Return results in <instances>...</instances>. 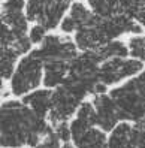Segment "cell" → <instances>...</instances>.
<instances>
[{"instance_id": "cell-1", "label": "cell", "mask_w": 145, "mask_h": 148, "mask_svg": "<svg viewBox=\"0 0 145 148\" xmlns=\"http://www.w3.org/2000/svg\"><path fill=\"white\" fill-rule=\"evenodd\" d=\"M53 126L18 97L0 102V148H35Z\"/></svg>"}, {"instance_id": "cell-2", "label": "cell", "mask_w": 145, "mask_h": 148, "mask_svg": "<svg viewBox=\"0 0 145 148\" xmlns=\"http://www.w3.org/2000/svg\"><path fill=\"white\" fill-rule=\"evenodd\" d=\"M112 97L120 121L138 123L145 118V67L121 84L108 90Z\"/></svg>"}, {"instance_id": "cell-3", "label": "cell", "mask_w": 145, "mask_h": 148, "mask_svg": "<svg viewBox=\"0 0 145 148\" xmlns=\"http://www.w3.org/2000/svg\"><path fill=\"white\" fill-rule=\"evenodd\" d=\"M42 76H44V66L31 48L27 54L18 58L8 81V91L12 97L20 99L30 91L42 87Z\"/></svg>"}, {"instance_id": "cell-4", "label": "cell", "mask_w": 145, "mask_h": 148, "mask_svg": "<svg viewBox=\"0 0 145 148\" xmlns=\"http://www.w3.org/2000/svg\"><path fill=\"white\" fill-rule=\"evenodd\" d=\"M70 3L72 0H25L24 12L30 24H40L48 32H55Z\"/></svg>"}, {"instance_id": "cell-5", "label": "cell", "mask_w": 145, "mask_h": 148, "mask_svg": "<svg viewBox=\"0 0 145 148\" xmlns=\"http://www.w3.org/2000/svg\"><path fill=\"white\" fill-rule=\"evenodd\" d=\"M33 51L40 58L42 63L47 62L70 63L78 54V48L75 47L72 36H66V34L55 32H49L38 47H33Z\"/></svg>"}, {"instance_id": "cell-6", "label": "cell", "mask_w": 145, "mask_h": 148, "mask_svg": "<svg viewBox=\"0 0 145 148\" xmlns=\"http://www.w3.org/2000/svg\"><path fill=\"white\" fill-rule=\"evenodd\" d=\"M145 66L132 57H123V58H109L102 62L97 69V79L103 85L115 87L132 76L138 75Z\"/></svg>"}, {"instance_id": "cell-7", "label": "cell", "mask_w": 145, "mask_h": 148, "mask_svg": "<svg viewBox=\"0 0 145 148\" xmlns=\"http://www.w3.org/2000/svg\"><path fill=\"white\" fill-rule=\"evenodd\" d=\"M81 100L70 94L63 85H58L51 90V108L48 112V121L51 126L69 123L75 115L76 109L81 105Z\"/></svg>"}, {"instance_id": "cell-8", "label": "cell", "mask_w": 145, "mask_h": 148, "mask_svg": "<svg viewBox=\"0 0 145 148\" xmlns=\"http://www.w3.org/2000/svg\"><path fill=\"white\" fill-rule=\"evenodd\" d=\"M25 0H2L0 3V21L9 27L16 38H27L30 23L24 12Z\"/></svg>"}, {"instance_id": "cell-9", "label": "cell", "mask_w": 145, "mask_h": 148, "mask_svg": "<svg viewBox=\"0 0 145 148\" xmlns=\"http://www.w3.org/2000/svg\"><path fill=\"white\" fill-rule=\"evenodd\" d=\"M91 103H93V108H94V124L100 130L111 132L120 123L117 106L108 93L93 96Z\"/></svg>"}, {"instance_id": "cell-10", "label": "cell", "mask_w": 145, "mask_h": 148, "mask_svg": "<svg viewBox=\"0 0 145 148\" xmlns=\"http://www.w3.org/2000/svg\"><path fill=\"white\" fill-rule=\"evenodd\" d=\"M24 105H27L35 114H38L42 118L48 120V112L51 108V90L45 87H39V88L30 91L29 94L20 97Z\"/></svg>"}, {"instance_id": "cell-11", "label": "cell", "mask_w": 145, "mask_h": 148, "mask_svg": "<svg viewBox=\"0 0 145 148\" xmlns=\"http://www.w3.org/2000/svg\"><path fill=\"white\" fill-rule=\"evenodd\" d=\"M69 64L66 62H47L42 63L44 66V76H42V87L53 90L62 85L64 78L69 72Z\"/></svg>"}, {"instance_id": "cell-12", "label": "cell", "mask_w": 145, "mask_h": 148, "mask_svg": "<svg viewBox=\"0 0 145 148\" xmlns=\"http://www.w3.org/2000/svg\"><path fill=\"white\" fill-rule=\"evenodd\" d=\"M66 15L75 23L76 30L79 27H84V25L93 24L97 20V16L88 9V6L85 5L82 0H72L70 8H69V11H67Z\"/></svg>"}, {"instance_id": "cell-13", "label": "cell", "mask_w": 145, "mask_h": 148, "mask_svg": "<svg viewBox=\"0 0 145 148\" xmlns=\"http://www.w3.org/2000/svg\"><path fill=\"white\" fill-rule=\"evenodd\" d=\"M96 53L102 58V62L109 58H123L129 57V51H127V43L123 39H114L103 43L100 48L96 49Z\"/></svg>"}, {"instance_id": "cell-14", "label": "cell", "mask_w": 145, "mask_h": 148, "mask_svg": "<svg viewBox=\"0 0 145 148\" xmlns=\"http://www.w3.org/2000/svg\"><path fill=\"white\" fill-rule=\"evenodd\" d=\"M132 123L120 121L112 130L106 141L108 148H127L129 147V138H130Z\"/></svg>"}, {"instance_id": "cell-15", "label": "cell", "mask_w": 145, "mask_h": 148, "mask_svg": "<svg viewBox=\"0 0 145 148\" xmlns=\"http://www.w3.org/2000/svg\"><path fill=\"white\" fill-rule=\"evenodd\" d=\"M20 57L21 56L18 53H15L12 48H6L0 45V79H3L6 82L9 81L12 71Z\"/></svg>"}, {"instance_id": "cell-16", "label": "cell", "mask_w": 145, "mask_h": 148, "mask_svg": "<svg viewBox=\"0 0 145 148\" xmlns=\"http://www.w3.org/2000/svg\"><path fill=\"white\" fill-rule=\"evenodd\" d=\"M127 43V51H129V57L138 60L145 66V34H132L129 39L126 40Z\"/></svg>"}, {"instance_id": "cell-17", "label": "cell", "mask_w": 145, "mask_h": 148, "mask_svg": "<svg viewBox=\"0 0 145 148\" xmlns=\"http://www.w3.org/2000/svg\"><path fill=\"white\" fill-rule=\"evenodd\" d=\"M82 2L88 6V9L94 14L97 18H109V16L114 15L108 0H82Z\"/></svg>"}, {"instance_id": "cell-18", "label": "cell", "mask_w": 145, "mask_h": 148, "mask_svg": "<svg viewBox=\"0 0 145 148\" xmlns=\"http://www.w3.org/2000/svg\"><path fill=\"white\" fill-rule=\"evenodd\" d=\"M127 148H145V126L142 121L132 123L129 147Z\"/></svg>"}, {"instance_id": "cell-19", "label": "cell", "mask_w": 145, "mask_h": 148, "mask_svg": "<svg viewBox=\"0 0 145 148\" xmlns=\"http://www.w3.org/2000/svg\"><path fill=\"white\" fill-rule=\"evenodd\" d=\"M49 32L40 24H30L29 25V30H27V38L30 40V43L33 47H38L39 43L45 39V36Z\"/></svg>"}, {"instance_id": "cell-20", "label": "cell", "mask_w": 145, "mask_h": 148, "mask_svg": "<svg viewBox=\"0 0 145 148\" xmlns=\"http://www.w3.org/2000/svg\"><path fill=\"white\" fill-rule=\"evenodd\" d=\"M133 20H136V23L141 25L142 33H145V8H141V9L136 11V14L133 15Z\"/></svg>"}, {"instance_id": "cell-21", "label": "cell", "mask_w": 145, "mask_h": 148, "mask_svg": "<svg viewBox=\"0 0 145 148\" xmlns=\"http://www.w3.org/2000/svg\"><path fill=\"white\" fill-rule=\"evenodd\" d=\"M60 148H76L75 145H72V144H69V142H64V144H62L60 145Z\"/></svg>"}, {"instance_id": "cell-22", "label": "cell", "mask_w": 145, "mask_h": 148, "mask_svg": "<svg viewBox=\"0 0 145 148\" xmlns=\"http://www.w3.org/2000/svg\"><path fill=\"white\" fill-rule=\"evenodd\" d=\"M0 3H2V0H0Z\"/></svg>"}]
</instances>
